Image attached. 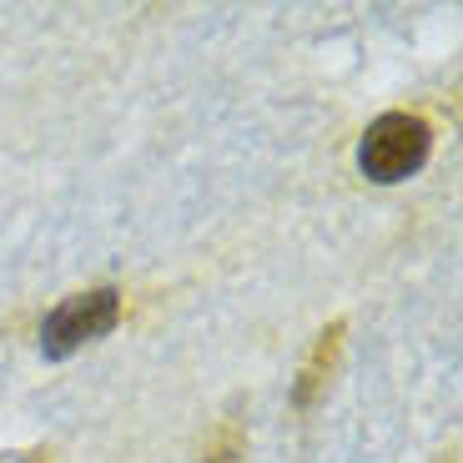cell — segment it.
<instances>
[{"mask_svg": "<svg viewBox=\"0 0 463 463\" xmlns=\"http://www.w3.org/2000/svg\"><path fill=\"white\" fill-rule=\"evenodd\" d=\"M433 151V131L423 116L413 111H383L358 141V166L368 182L378 186H393V182H408L413 172H423Z\"/></svg>", "mask_w": 463, "mask_h": 463, "instance_id": "cell-1", "label": "cell"}, {"mask_svg": "<svg viewBox=\"0 0 463 463\" xmlns=\"http://www.w3.org/2000/svg\"><path fill=\"white\" fill-rule=\"evenodd\" d=\"M121 323V292L116 288H91L66 298L61 307H51L46 323H41V358L46 363H66L76 358L86 343L106 337Z\"/></svg>", "mask_w": 463, "mask_h": 463, "instance_id": "cell-2", "label": "cell"}, {"mask_svg": "<svg viewBox=\"0 0 463 463\" xmlns=\"http://www.w3.org/2000/svg\"><path fill=\"white\" fill-rule=\"evenodd\" d=\"M337 337H343V323H333L323 337H317V353H313V363L302 368V383H298V403H313V388L323 383V363H333V353H337Z\"/></svg>", "mask_w": 463, "mask_h": 463, "instance_id": "cell-3", "label": "cell"}, {"mask_svg": "<svg viewBox=\"0 0 463 463\" xmlns=\"http://www.w3.org/2000/svg\"><path fill=\"white\" fill-rule=\"evenodd\" d=\"M15 463H41V458H31V453H25V458H15Z\"/></svg>", "mask_w": 463, "mask_h": 463, "instance_id": "cell-4", "label": "cell"}]
</instances>
